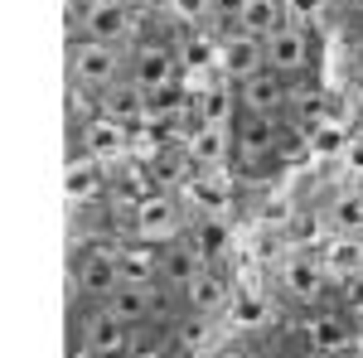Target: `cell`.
<instances>
[{"instance_id": "obj_1", "label": "cell", "mask_w": 363, "mask_h": 358, "mask_svg": "<svg viewBox=\"0 0 363 358\" xmlns=\"http://www.w3.org/2000/svg\"><path fill=\"white\" fill-rule=\"evenodd\" d=\"M68 78H73V92H87V97L102 102L116 83H126V49L73 34V44H68Z\"/></svg>"}, {"instance_id": "obj_2", "label": "cell", "mask_w": 363, "mask_h": 358, "mask_svg": "<svg viewBox=\"0 0 363 358\" xmlns=\"http://www.w3.org/2000/svg\"><path fill=\"white\" fill-rule=\"evenodd\" d=\"M68 29L83 34V39H97V44L131 49L145 34V10L136 0H102V5H87V10H68Z\"/></svg>"}, {"instance_id": "obj_3", "label": "cell", "mask_w": 363, "mask_h": 358, "mask_svg": "<svg viewBox=\"0 0 363 358\" xmlns=\"http://www.w3.org/2000/svg\"><path fill=\"white\" fill-rule=\"evenodd\" d=\"M286 150V116H238L233 121V165L242 174H272Z\"/></svg>"}, {"instance_id": "obj_4", "label": "cell", "mask_w": 363, "mask_h": 358, "mask_svg": "<svg viewBox=\"0 0 363 358\" xmlns=\"http://www.w3.org/2000/svg\"><path fill=\"white\" fill-rule=\"evenodd\" d=\"M179 44L160 39V34H140L136 44L126 49V78L136 92H160V87H179Z\"/></svg>"}, {"instance_id": "obj_5", "label": "cell", "mask_w": 363, "mask_h": 358, "mask_svg": "<svg viewBox=\"0 0 363 358\" xmlns=\"http://www.w3.org/2000/svg\"><path fill=\"white\" fill-rule=\"evenodd\" d=\"M315 58H320V39H315L310 25H286V29H277L272 39H262V63H267V73H277L286 83L306 78L310 68H315Z\"/></svg>"}, {"instance_id": "obj_6", "label": "cell", "mask_w": 363, "mask_h": 358, "mask_svg": "<svg viewBox=\"0 0 363 358\" xmlns=\"http://www.w3.org/2000/svg\"><path fill=\"white\" fill-rule=\"evenodd\" d=\"M107 310H112L116 320H126L131 330H150V325H160V320H169V291L160 286V281H116L112 296H107Z\"/></svg>"}, {"instance_id": "obj_7", "label": "cell", "mask_w": 363, "mask_h": 358, "mask_svg": "<svg viewBox=\"0 0 363 358\" xmlns=\"http://www.w3.org/2000/svg\"><path fill=\"white\" fill-rule=\"evenodd\" d=\"M121 281L116 267V242L107 237H83V247L73 252V291H83V301H107L112 286Z\"/></svg>"}, {"instance_id": "obj_8", "label": "cell", "mask_w": 363, "mask_h": 358, "mask_svg": "<svg viewBox=\"0 0 363 358\" xmlns=\"http://www.w3.org/2000/svg\"><path fill=\"white\" fill-rule=\"evenodd\" d=\"M179 233H189L184 198H174V194H150V198H140L136 208H131V237H140V242H169V237H179Z\"/></svg>"}, {"instance_id": "obj_9", "label": "cell", "mask_w": 363, "mask_h": 358, "mask_svg": "<svg viewBox=\"0 0 363 358\" xmlns=\"http://www.w3.org/2000/svg\"><path fill=\"white\" fill-rule=\"evenodd\" d=\"M78 334H83V349L87 354H107V358H131L136 349V330L126 320H116L107 305H87L83 320H78Z\"/></svg>"}, {"instance_id": "obj_10", "label": "cell", "mask_w": 363, "mask_h": 358, "mask_svg": "<svg viewBox=\"0 0 363 358\" xmlns=\"http://www.w3.org/2000/svg\"><path fill=\"white\" fill-rule=\"evenodd\" d=\"M238 87V116H291V83L277 73H252Z\"/></svg>"}, {"instance_id": "obj_11", "label": "cell", "mask_w": 363, "mask_h": 358, "mask_svg": "<svg viewBox=\"0 0 363 358\" xmlns=\"http://www.w3.org/2000/svg\"><path fill=\"white\" fill-rule=\"evenodd\" d=\"M203 267H213V262H208V257L189 242V233H179V237L160 242V276H155V281H160L165 291H174V296H179L184 286H194V281H199V272H203Z\"/></svg>"}, {"instance_id": "obj_12", "label": "cell", "mask_w": 363, "mask_h": 358, "mask_svg": "<svg viewBox=\"0 0 363 358\" xmlns=\"http://www.w3.org/2000/svg\"><path fill=\"white\" fill-rule=\"evenodd\" d=\"M238 121V87L228 78H203L189 92V126H233Z\"/></svg>"}, {"instance_id": "obj_13", "label": "cell", "mask_w": 363, "mask_h": 358, "mask_svg": "<svg viewBox=\"0 0 363 358\" xmlns=\"http://www.w3.org/2000/svg\"><path fill=\"white\" fill-rule=\"evenodd\" d=\"M218 68H223L228 83H242L252 73H262V68H267V63H262V39L223 25V34H218Z\"/></svg>"}, {"instance_id": "obj_14", "label": "cell", "mask_w": 363, "mask_h": 358, "mask_svg": "<svg viewBox=\"0 0 363 358\" xmlns=\"http://www.w3.org/2000/svg\"><path fill=\"white\" fill-rule=\"evenodd\" d=\"M184 160L189 169H228L233 165V126H189Z\"/></svg>"}, {"instance_id": "obj_15", "label": "cell", "mask_w": 363, "mask_h": 358, "mask_svg": "<svg viewBox=\"0 0 363 358\" xmlns=\"http://www.w3.org/2000/svg\"><path fill=\"white\" fill-rule=\"evenodd\" d=\"M184 203H189L194 213H218V218H223V208L233 203L228 169H194L189 184H184Z\"/></svg>"}, {"instance_id": "obj_16", "label": "cell", "mask_w": 363, "mask_h": 358, "mask_svg": "<svg viewBox=\"0 0 363 358\" xmlns=\"http://www.w3.org/2000/svg\"><path fill=\"white\" fill-rule=\"evenodd\" d=\"M184 296V310H194V315H218V310H228V301H233V286H228V276L218 272V267H203L199 272L194 286H184L179 291Z\"/></svg>"}, {"instance_id": "obj_17", "label": "cell", "mask_w": 363, "mask_h": 358, "mask_svg": "<svg viewBox=\"0 0 363 358\" xmlns=\"http://www.w3.org/2000/svg\"><path fill=\"white\" fill-rule=\"evenodd\" d=\"M291 25V15H286V0H242L238 5V20L233 29H242L252 39H272L277 29Z\"/></svg>"}, {"instance_id": "obj_18", "label": "cell", "mask_w": 363, "mask_h": 358, "mask_svg": "<svg viewBox=\"0 0 363 358\" xmlns=\"http://www.w3.org/2000/svg\"><path fill=\"white\" fill-rule=\"evenodd\" d=\"M325 281H330V276H325V267H320L315 257H291V262L281 267V286H286L301 305L320 301V296H325Z\"/></svg>"}, {"instance_id": "obj_19", "label": "cell", "mask_w": 363, "mask_h": 358, "mask_svg": "<svg viewBox=\"0 0 363 358\" xmlns=\"http://www.w3.org/2000/svg\"><path fill=\"white\" fill-rule=\"evenodd\" d=\"M349 339H354V315H339V310H320L315 315V325H310V349L325 358H335L349 349Z\"/></svg>"}, {"instance_id": "obj_20", "label": "cell", "mask_w": 363, "mask_h": 358, "mask_svg": "<svg viewBox=\"0 0 363 358\" xmlns=\"http://www.w3.org/2000/svg\"><path fill=\"white\" fill-rule=\"evenodd\" d=\"M126 145H131V131H126V121H87L83 126V150L92 160H121L126 155Z\"/></svg>"}, {"instance_id": "obj_21", "label": "cell", "mask_w": 363, "mask_h": 358, "mask_svg": "<svg viewBox=\"0 0 363 358\" xmlns=\"http://www.w3.org/2000/svg\"><path fill=\"white\" fill-rule=\"evenodd\" d=\"M116 267L126 281H155L160 276V242H140V237L116 242Z\"/></svg>"}, {"instance_id": "obj_22", "label": "cell", "mask_w": 363, "mask_h": 358, "mask_svg": "<svg viewBox=\"0 0 363 358\" xmlns=\"http://www.w3.org/2000/svg\"><path fill=\"white\" fill-rule=\"evenodd\" d=\"M330 223L344 237H363V194H344L335 203V213H330Z\"/></svg>"}, {"instance_id": "obj_23", "label": "cell", "mask_w": 363, "mask_h": 358, "mask_svg": "<svg viewBox=\"0 0 363 358\" xmlns=\"http://www.w3.org/2000/svg\"><path fill=\"white\" fill-rule=\"evenodd\" d=\"M330 10H335V0H286L291 25H320Z\"/></svg>"}, {"instance_id": "obj_24", "label": "cell", "mask_w": 363, "mask_h": 358, "mask_svg": "<svg viewBox=\"0 0 363 358\" xmlns=\"http://www.w3.org/2000/svg\"><path fill=\"white\" fill-rule=\"evenodd\" d=\"M169 15L184 25H208V0H165Z\"/></svg>"}, {"instance_id": "obj_25", "label": "cell", "mask_w": 363, "mask_h": 358, "mask_svg": "<svg viewBox=\"0 0 363 358\" xmlns=\"http://www.w3.org/2000/svg\"><path fill=\"white\" fill-rule=\"evenodd\" d=\"M238 5H242V0H208V20L218 29L233 25V20H238Z\"/></svg>"}, {"instance_id": "obj_26", "label": "cell", "mask_w": 363, "mask_h": 358, "mask_svg": "<svg viewBox=\"0 0 363 358\" xmlns=\"http://www.w3.org/2000/svg\"><path fill=\"white\" fill-rule=\"evenodd\" d=\"M344 165H349V174H354V179H363V136H354L349 155H344Z\"/></svg>"}, {"instance_id": "obj_27", "label": "cell", "mask_w": 363, "mask_h": 358, "mask_svg": "<svg viewBox=\"0 0 363 358\" xmlns=\"http://www.w3.org/2000/svg\"><path fill=\"white\" fill-rule=\"evenodd\" d=\"M160 358H208V349H184V344H165Z\"/></svg>"}, {"instance_id": "obj_28", "label": "cell", "mask_w": 363, "mask_h": 358, "mask_svg": "<svg viewBox=\"0 0 363 358\" xmlns=\"http://www.w3.org/2000/svg\"><path fill=\"white\" fill-rule=\"evenodd\" d=\"M339 15H349V20H363V0H335Z\"/></svg>"}, {"instance_id": "obj_29", "label": "cell", "mask_w": 363, "mask_h": 358, "mask_svg": "<svg viewBox=\"0 0 363 358\" xmlns=\"http://www.w3.org/2000/svg\"><path fill=\"white\" fill-rule=\"evenodd\" d=\"M208 358H257V354L242 349V344H228V349H218V354H208Z\"/></svg>"}, {"instance_id": "obj_30", "label": "cell", "mask_w": 363, "mask_h": 358, "mask_svg": "<svg viewBox=\"0 0 363 358\" xmlns=\"http://www.w3.org/2000/svg\"><path fill=\"white\" fill-rule=\"evenodd\" d=\"M349 349H354V354H363V320H354V339H349Z\"/></svg>"}, {"instance_id": "obj_31", "label": "cell", "mask_w": 363, "mask_h": 358, "mask_svg": "<svg viewBox=\"0 0 363 358\" xmlns=\"http://www.w3.org/2000/svg\"><path fill=\"white\" fill-rule=\"evenodd\" d=\"M87 5H102V0H68V10H87Z\"/></svg>"}, {"instance_id": "obj_32", "label": "cell", "mask_w": 363, "mask_h": 358, "mask_svg": "<svg viewBox=\"0 0 363 358\" xmlns=\"http://www.w3.org/2000/svg\"><path fill=\"white\" fill-rule=\"evenodd\" d=\"M335 358H363V354H354V349H344V354H335Z\"/></svg>"}, {"instance_id": "obj_33", "label": "cell", "mask_w": 363, "mask_h": 358, "mask_svg": "<svg viewBox=\"0 0 363 358\" xmlns=\"http://www.w3.org/2000/svg\"><path fill=\"white\" fill-rule=\"evenodd\" d=\"M83 358H107V354H87V349H83Z\"/></svg>"}]
</instances>
